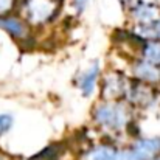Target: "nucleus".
<instances>
[{
    "mask_svg": "<svg viewBox=\"0 0 160 160\" xmlns=\"http://www.w3.org/2000/svg\"><path fill=\"white\" fill-rule=\"evenodd\" d=\"M86 160H124V149L112 145H98L86 154Z\"/></svg>",
    "mask_w": 160,
    "mask_h": 160,
    "instance_id": "obj_10",
    "label": "nucleus"
},
{
    "mask_svg": "<svg viewBox=\"0 0 160 160\" xmlns=\"http://www.w3.org/2000/svg\"><path fill=\"white\" fill-rule=\"evenodd\" d=\"M120 2H123V3H131L132 0H120Z\"/></svg>",
    "mask_w": 160,
    "mask_h": 160,
    "instance_id": "obj_17",
    "label": "nucleus"
},
{
    "mask_svg": "<svg viewBox=\"0 0 160 160\" xmlns=\"http://www.w3.org/2000/svg\"><path fill=\"white\" fill-rule=\"evenodd\" d=\"M100 62H93L87 70H84L79 76H78V89L84 97H90L95 92V87L98 84V78H100Z\"/></svg>",
    "mask_w": 160,
    "mask_h": 160,
    "instance_id": "obj_9",
    "label": "nucleus"
},
{
    "mask_svg": "<svg viewBox=\"0 0 160 160\" xmlns=\"http://www.w3.org/2000/svg\"><path fill=\"white\" fill-rule=\"evenodd\" d=\"M154 160H160V154H159V156H157V157H156V159H154Z\"/></svg>",
    "mask_w": 160,
    "mask_h": 160,
    "instance_id": "obj_18",
    "label": "nucleus"
},
{
    "mask_svg": "<svg viewBox=\"0 0 160 160\" xmlns=\"http://www.w3.org/2000/svg\"><path fill=\"white\" fill-rule=\"evenodd\" d=\"M160 154V137L138 138L129 149H124V160H154Z\"/></svg>",
    "mask_w": 160,
    "mask_h": 160,
    "instance_id": "obj_3",
    "label": "nucleus"
},
{
    "mask_svg": "<svg viewBox=\"0 0 160 160\" xmlns=\"http://www.w3.org/2000/svg\"><path fill=\"white\" fill-rule=\"evenodd\" d=\"M19 0H0V17L11 14L14 11V8L17 6Z\"/></svg>",
    "mask_w": 160,
    "mask_h": 160,
    "instance_id": "obj_14",
    "label": "nucleus"
},
{
    "mask_svg": "<svg viewBox=\"0 0 160 160\" xmlns=\"http://www.w3.org/2000/svg\"><path fill=\"white\" fill-rule=\"evenodd\" d=\"M0 160H8V159H6V156H5L2 151H0Z\"/></svg>",
    "mask_w": 160,
    "mask_h": 160,
    "instance_id": "obj_16",
    "label": "nucleus"
},
{
    "mask_svg": "<svg viewBox=\"0 0 160 160\" xmlns=\"http://www.w3.org/2000/svg\"><path fill=\"white\" fill-rule=\"evenodd\" d=\"M89 2H90V0H72V5H73V8L76 9V12H82V11L87 8Z\"/></svg>",
    "mask_w": 160,
    "mask_h": 160,
    "instance_id": "obj_15",
    "label": "nucleus"
},
{
    "mask_svg": "<svg viewBox=\"0 0 160 160\" xmlns=\"http://www.w3.org/2000/svg\"><path fill=\"white\" fill-rule=\"evenodd\" d=\"M12 124H14V120L9 113H0V137L8 134V131L12 128Z\"/></svg>",
    "mask_w": 160,
    "mask_h": 160,
    "instance_id": "obj_13",
    "label": "nucleus"
},
{
    "mask_svg": "<svg viewBox=\"0 0 160 160\" xmlns=\"http://www.w3.org/2000/svg\"><path fill=\"white\" fill-rule=\"evenodd\" d=\"M142 58L160 67V41H148L142 48Z\"/></svg>",
    "mask_w": 160,
    "mask_h": 160,
    "instance_id": "obj_12",
    "label": "nucleus"
},
{
    "mask_svg": "<svg viewBox=\"0 0 160 160\" xmlns=\"http://www.w3.org/2000/svg\"><path fill=\"white\" fill-rule=\"evenodd\" d=\"M20 16L30 27H44L59 12V0H19Z\"/></svg>",
    "mask_w": 160,
    "mask_h": 160,
    "instance_id": "obj_2",
    "label": "nucleus"
},
{
    "mask_svg": "<svg viewBox=\"0 0 160 160\" xmlns=\"http://www.w3.org/2000/svg\"><path fill=\"white\" fill-rule=\"evenodd\" d=\"M0 28L19 42H25L30 39V25L22 16H16L11 12L0 17Z\"/></svg>",
    "mask_w": 160,
    "mask_h": 160,
    "instance_id": "obj_4",
    "label": "nucleus"
},
{
    "mask_svg": "<svg viewBox=\"0 0 160 160\" xmlns=\"http://www.w3.org/2000/svg\"><path fill=\"white\" fill-rule=\"evenodd\" d=\"M129 87V81L121 75V73H109L101 86V95L104 100H120L124 98L126 92Z\"/></svg>",
    "mask_w": 160,
    "mask_h": 160,
    "instance_id": "obj_5",
    "label": "nucleus"
},
{
    "mask_svg": "<svg viewBox=\"0 0 160 160\" xmlns=\"http://www.w3.org/2000/svg\"><path fill=\"white\" fill-rule=\"evenodd\" d=\"M132 72L137 78V81H142L149 86H157L160 84V67L156 64L148 62L146 59L140 58L134 62Z\"/></svg>",
    "mask_w": 160,
    "mask_h": 160,
    "instance_id": "obj_8",
    "label": "nucleus"
},
{
    "mask_svg": "<svg viewBox=\"0 0 160 160\" xmlns=\"http://www.w3.org/2000/svg\"><path fill=\"white\" fill-rule=\"evenodd\" d=\"M131 17L135 20V25L151 22L160 17V6L149 0H132L131 2Z\"/></svg>",
    "mask_w": 160,
    "mask_h": 160,
    "instance_id": "obj_6",
    "label": "nucleus"
},
{
    "mask_svg": "<svg viewBox=\"0 0 160 160\" xmlns=\"http://www.w3.org/2000/svg\"><path fill=\"white\" fill-rule=\"evenodd\" d=\"M93 121L109 132H120L132 123V107L120 100H104L93 107Z\"/></svg>",
    "mask_w": 160,
    "mask_h": 160,
    "instance_id": "obj_1",
    "label": "nucleus"
},
{
    "mask_svg": "<svg viewBox=\"0 0 160 160\" xmlns=\"http://www.w3.org/2000/svg\"><path fill=\"white\" fill-rule=\"evenodd\" d=\"M134 34L145 41H160V17L146 23L135 25Z\"/></svg>",
    "mask_w": 160,
    "mask_h": 160,
    "instance_id": "obj_11",
    "label": "nucleus"
},
{
    "mask_svg": "<svg viewBox=\"0 0 160 160\" xmlns=\"http://www.w3.org/2000/svg\"><path fill=\"white\" fill-rule=\"evenodd\" d=\"M124 98L131 103V106H142L146 107L154 101V93L149 84H145L142 81L137 82H129L128 92L124 95Z\"/></svg>",
    "mask_w": 160,
    "mask_h": 160,
    "instance_id": "obj_7",
    "label": "nucleus"
}]
</instances>
